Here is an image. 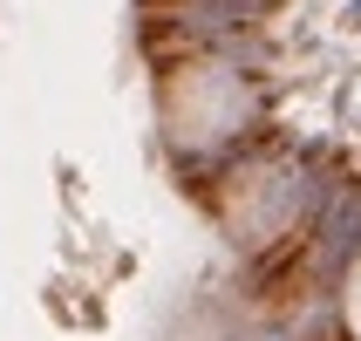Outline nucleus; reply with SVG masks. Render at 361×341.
<instances>
[{"mask_svg":"<svg viewBox=\"0 0 361 341\" xmlns=\"http://www.w3.org/2000/svg\"><path fill=\"white\" fill-rule=\"evenodd\" d=\"M341 335L361 341V260L348 266V280H341Z\"/></svg>","mask_w":361,"mask_h":341,"instance_id":"nucleus-1","label":"nucleus"}]
</instances>
